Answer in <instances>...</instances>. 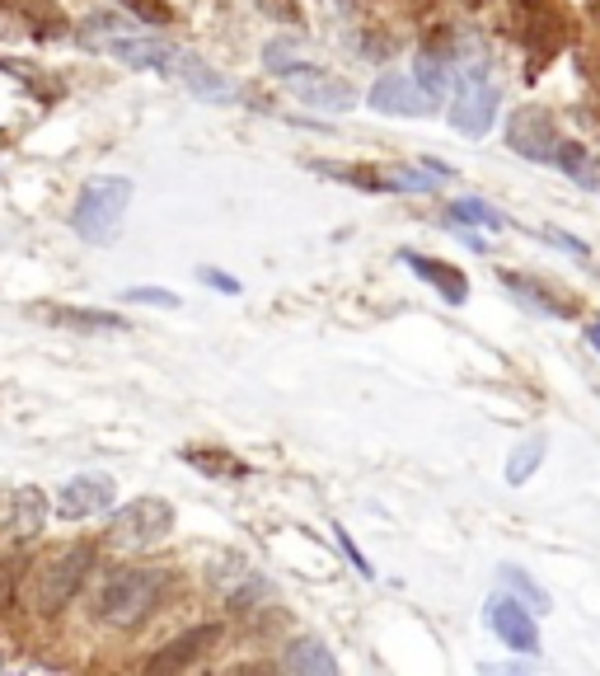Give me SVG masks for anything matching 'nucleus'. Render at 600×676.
Listing matches in <instances>:
<instances>
[{
    "mask_svg": "<svg viewBox=\"0 0 600 676\" xmlns=\"http://www.w3.org/2000/svg\"><path fill=\"white\" fill-rule=\"evenodd\" d=\"M216 644H221L216 620H211V625H192V630H184L179 639H174V644H165L160 653H151L146 672H188V667H198Z\"/></svg>",
    "mask_w": 600,
    "mask_h": 676,
    "instance_id": "9d476101",
    "label": "nucleus"
},
{
    "mask_svg": "<svg viewBox=\"0 0 600 676\" xmlns=\"http://www.w3.org/2000/svg\"><path fill=\"white\" fill-rule=\"evenodd\" d=\"M544 451H549V446H544V437H525L516 451H511V461H507V484H511V489H521V484L540 470Z\"/></svg>",
    "mask_w": 600,
    "mask_h": 676,
    "instance_id": "412c9836",
    "label": "nucleus"
},
{
    "mask_svg": "<svg viewBox=\"0 0 600 676\" xmlns=\"http://www.w3.org/2000/svg\"><path fill=\"white\" fill-rule=\"evenodd\" d=\"M488 625H492V634H498L507 649H516V653H535V649H540L535 616L525 611L521 597H511V592L492 597V601H488Z\"/></svg>",
    "mask_w": 600,
    "mask_h": 676,
    "instance_id": "1a4fd4ad",
    "label": "nucleus"
},
{
    "mask_svg": "<svg viewBox=\"0 0 600 676\" xmlns=\"http://www.w3.org/2000/svg\"><path fill=\"white\" fill-rule=\"evenodd\" d=\"M403 264H409V268L422 277V282H432L451 306H465L469 282H465V273H460V268L441 264V258H427V254H403Z\"/></svg>",
    "mask_w": 600,
    "mask_h": 676,
    "instance_id": "4468645a",
    "label": "nucleus"
},
{
    "mask_svg": "<svg viewBox=\"0 0 600 676\" xmlns=\"http://www.w3.org/2000/svg\"><path fill=\"white\" fill-rule=\"evenodd\" d=\"M43 527V494L38 489H20V502H14V531L33 535Z\"/></svg>",
    "mask_w": 600,
    "mask_h": 676,
    "instance_id": "a878e982",
    "label": "nucleus"
},
{
    "mask_svg": "<svg viewBox=\"0 0 600 676\" xmlns=\"http://www.w3.org/2000/svg\"><path fill=\"white\" fill-rule=\"evenodd\" d=\"M43 315L52 324H66V329H109V334H118V329H127V320L113 315V310H80V306H43Z\"/></svg>",
    "mask_w": 600,
    "mask_h": 676,
    "instance_id": "f3484780",
    "label": "nucleus"
},
{
    "mask_svg": "<svg viewBox=\"0 0 600 676\" xmlns=\"http://www.w3.org/2000/svg\"><path fill=\"white\" fill-rule=\"evenodd\" d=\"M24 554H0V616L20 601V583H24Z\"/></svg>",
    "mask_w": 600,
    "mask_h": 676,
    "instance_id": "4be33fe9",
    "label": "nucleus"
},
{
    "mask_svg": "<svg viewBox=\"0 0 600 676\" xmlns=\"http://www.w3.org/2000/svg\"><path fill=\"white\" fill-rule=\"evenodd\" d=\"M127 301H141V306H179L174 291H160V287H132Z\"/></svg>",
    "mask_w": 600,
    "mask_h": 676,
    "instance_id": "7c9ffc66",
    "label": "nucleus"
},
{
    "mask_svg": "<svg viewBox=\"0 0 600 676\" xmlns=\"http://www.w3.org/2000/svg\"><path fill=\"white\" fill-rule=\"evenodd\" d=\"M263 62H268V71H273V76H281V71H287V66H296V62H300V57H296V43H291V38H287V43H281V38H277V43H268V52H263Z\"/></svg>",
    "mask_w": 600,
    "mask_h": 676,
    "instance_id": "bb28decb",
    "label": "nucleus"
},
{
    "mask_svg": "<svg viewBox=\"0 0 600 676\" xmlns=\"http://www.w3.org/2000/svg\"><path fill=\"white\" fill-rule=\"evenodd\" d=\"M90 29H99L103 38H90L99 43L103 52H113L118 62H127V66H141V71H179V62H184V52L179 47H169L165 38H146V33H136L132 24H122L113 20V14H99V20H90Z\"/></svg>",
    "mask_w": 600,
    "mask_h": 676,
    "instance_id": "7ed1b4c3",
    "label": "nucleus"
},
{
    "mask_svg": "<svg viewBox=\"0 0 600 676\" xmlns=\"http://www.w3.org/2000/svg\"><path fill=\"white\" fill-rule=\"evenodd\" d=\"M90 568H95V545L90 541H76L70 550H62L52 564H43V574H38V611L43 616L66 611V606L76 601V592L85 587V578H90Z\"/></svg>",
    "mask_w": 600,
    "mask_h": 676,
    "instance_id": "20e7f679",
    "label": "nucleus"
},
{
    "mask_svg": "<svg viewBox=\"0 0 600 676\" xmlns=\"http://www.w3.org/2000/svg\"><path fill=\"white\" fill-rule=\"evenodd\" d=\"M502 583H511V587H516V592H521L525 601H531V606H549V597H544L540 587H535L531 578L521 574V568H511V564H507V568H502Z\"/></svg>",
    "mask_w": 600,
    "mask_h": 676,
    "instance_id": "cd10ccee",
    "label": "nucleus"
},
{
    "mask_svg": "<svg viewBox=\"0 0 600 676\" xmlns=\"http://www.w3.org/2000/svg\"><path fill=\"white\" fill-rule=\"evenodd\" d=\"M338 545H343V550H347V559H352V564H357V568H362V574H366V578H370V564H366V554H362V550H357V545H352V535H347V531H343V527H338Z\"/></svg>",
    "mask_w": 600,
    "mask_h": 676,
    "instance_id": "2f4dec72",
    "label": "nucleus"
},
{
    "mask_svg": "<svg viewBox=\"0 0 600 676\" xmlns=\"http://www.w3.org/2000/svg\"><path fill=\"white\" fill-rule=\"evenodd\" d=\"M258 5H263V14H273V20H281V24H300V5H296V0H258Z\"/></svg>",
    "mask_w": 600,
    "mask_h": 676,
    "instance_id": "c756f323",
    "label": "nucleus"
},
{
    "mask_svg": "<svg viewBox=\"0 0 600 676\" xmlns=\"http://www.w3.org/2000/svg\"><path fill=\"white\" fill-rule=\"evenodd\" d=\"M591 343H596V353H600V324L591 329Z\"/></svg>",
    "mask_w": 600,
    "mask_h": 676,
    "instance_id": "72a5a7b5",
    "label": "nucleus"
},
{
    "mask_svg": "<svg viewBox=\"0 0 600 676\" xmlns=\"http://www.w3.org/2000/svg\"><path fill=\"white\" fill-rule=\"evenodd\" d=\"M281 85H287L296 99L314 103V109H347V103L357 99L347 80H338L333 71H320V66H305V62L287 66V71H281Z\"/></svg>",
    "mask_w": 600,
    "mask_h": 676,
    "instance_id": "6e6552de",
    "label": "nucleus"
},
{
    "mask_svg": "<svg viewBox=\"0 0 600 676\" xmlns=\"http://www.w3.org/2000/svg\"><path fill=\"white\" fill-rule=\"evenodd\" d=\"M169 592V574L165 568H146V564H122L95 592V616L113 630H141L146 620L165 606Z\"/></svg>",
    "mask_w": 600,
    "mask_h": 676,
    "instance_id": "f257e3e1",
    "label": "nucleus"
},
{
    "mask_svg": "<svg viewBox=\"0 0 600 676\" xmlns=\"http://www.w3.org/2000/svg\"><path fill=\"white\" fill-rule=\"evenodd\" d=\"M179 80H184L198 99H211V103H231V99H235V80H225L221 71H211L207 62L188 57V52H184V62H179Z\"/></svg>",
    "mask_w": 600,
    "mask_h": 676,
    "instance_id": "2eb2a0df",
    "label": "nucleus"
},
{
    "mask_svg": "<svg viewBox=\"0 0 600 676\" xmlns=\"http://www.w3.org/2000/svg\"><path fill=\"white\" fill-rule=\"evenodd\" d=\"M516 14H521V43L531 47V66H540V57L549 62L554 47H558V33H563L558 14L544 5V0H521Z\"/></svg>",
    "mask_w": 600,
    "mask_h": 676,
    "instance_id": "ddd939ff",
    "label": "nucleus"
},
{
    "mask_svg": "<svg viewBox=\"0 0 600 676\" xmlns=\"http://www.w3.org/2000/svg\"><path fill=\"white\" fill-rule=\"evenodd\" d=\"M451 221H479V225H488V231L507 225V217H502V212H492V207L479 202V198H460V202H451Z\"/></svg>",
    "mask_w": 600,
    "mask_h": 676,
    "instance_id": "393cba45",
    "label": "nucleus"
},
{
    "mask_svg": "<svg viewBox=\"0 0 600 676\" xmlns=\"http://www.w3.org/2000/svg\"><path fill=\"white\" fill-rule=\"evenodd\" d=\"M554 165L568 169L573 184H581V188H591V193H600V160H596L587 146H558V160H554Z\"/></svg>",
    "mask_w": 600,
    "mask_h": 676,
    "instance_id": "aec40b11",
    "label": "nucleus"
},
{
    "mask_svg": "<svg viewBox=\"0 0 600 676\" xmlns=\"http://www.w3.org/2000/svg\"><path fill=\"white\" fill-rule=\"evenodd\" d=\"M132 207V179L122 175H95L80 188L76 207H70V231H76L85 245H109L118 235L122 217Z\"/></svg>",
    "mask_w": 600,
    "mask_h": 676,
    "instance_id": "f03ea898",
    "label": "nucleus"
},
{
    "mask_svg": "<svg viewBox=\"0 0 600 676\" xmlns=\"http://www.w3.org/2000/svg\"><path fill=\"white\" fill-rule=\"evenodd\" d=\"M136 20H146V24H169V5L165 0H122Z\"/></svg>",
    "mask_w": 600,
    "mask_h": 676,
    "instance_id": "c85d7f7f",
    "label": "nucleus"
},
{
    "mask_svg": "<svg viewBox=\"0 0 600 676\" xmlns=\"http://www.w3.org/2000/svg\"><path fill=\"white\" fill-rule=\"evenodd\" d=\"M498 109H502V95L498 85L488 80V66H465L460 71V95H455V109H451V128L465 132V136H484L492 123H498Z\"/></svg>",
    "mask_w": 600,
    "mask_h": 676,
    "instance_id": "39448f33",
    "label": "nucleus"
},
{
    "mask_svg": "<svg viewBox=\"0 0 600 676\" xmlns=\"http://www.w3.org/2000/svg\"><path fill=\"white\" fill-rule=\"evenodd\" d=\"M281 667L300 672V676H333L338 672V657H333L320 639H291V649L281 653Z\"/></svg>",
    "mask_w": 600,
    "mask_h": 676,
    "instance_id": "dca6fc26",
    "label": "nucleus"
},
{
    "mask_svg": "<svg viewBox=\"0 0 600 676\" xmlns=\"http://www.w3.org/2000/svg\"><path fill=\"white\" fill-rule=\"evenodd\" d=\"M502 282L511 287V291H521L531 306H540V310H549V315H568V306H558L549 291H544L540 282H531V277H516V273H502Z\"/></svg>",
    "mask_w": 600,
    "mask_h": 676,
    "instance_id": "b1692460",
    "label": "nucleus"
},
{
    "mask_svg": "<svg viewBox=\"0 0 600 676\" xmlns=\"http://www.w3.org/2000/svg\"><path fill=\"white\" fill-rule=\"evenodd\" d=\"M370 109L376 113H399V118H427V113H436L441 103H432L427 95L413 85V76H399V71H390V76H380L376 85H370Z\"/></svg>",
    "mask_w": 600,
    "mask_h": 676,
    "instance_id": "9b49d317",
    "label": "nucleus"
},
{
    "mask_svg": "<svg viewBox=\"0 0 600 676\" xmlns=\"http://www.w3.org/2000/svg\"><path fill=\"white\" fill-rule=\"evenodd\" d=\"M320 175L343 179V184H357V188H366V193H390L385 175H376V169H366V165H320Z\"/></svg>",
    "mask_w": 600,
    "mask_h": 676,
    "instance_id": "5701e85b",
    "label": "nucleus"
},
{
    "mask_svg": "<svg viewBox=\"0 0 600 676\" xmlns=\"http://www.w3.org/2000/svg\"><path fill=\"white\" fill-rule=\"evenodd\" d=\"M413 85L422 95H427L432 103H441L446 99V90H451V62L441 57V52H418V62H413Z\"/></svg>",
    "mask_w": 600,
    "mask_h": 676,
    "instance_id": "a211bd4d",
    "label": "nucleus"
},
{
    "mask_svg": "<svg viewBox=\"0 0 600 676\" xmlns=\"http://www.w3.org/2000/svg\"><path fill=\"white\" fill-rule=\"evenodd\" d=\"M507 146L521 155V160H531V165H554L558 160V128H554V118L535 109V103H525V109L516 113H507Z\"/></svg>",
    "mask_w": 600,
    "mask_h": 676,
    "instance_id": "0eeeda50",
    "label": "nucleus"
},
{
    "mask_svg": "<svg viewBox=\"0 0 600 676\" xmlns=\"http://www.w3.org/2000/svg\"><path fill=\"white\" fill-rule=\"evenodd\" d=\"M169 531H174V508L165 498H132L127 508L113 512L109 541L122 550H146V545H160Z\"/></svg>",
    "mask_w": 600,
    "mask_h": 676,
    "instance_id": "423d86ee",
    "label": "nucleus"
},
{
    "mask_svg": "<svg viewBox=\"0 0 600 676\" xmlns=\"http://www.w3.org/2000/svg\"><path fill=\"white\" fill-rule=\"evenodd\" d=\"M14 10L24 14L38 38H62L66 33V14L57 10V0H14Z\"/></svg>",
    "mask_w": 600,
    "mask_h": 676,
    "instance_id": "6ab92c4d",
    "label": "nucleus"
},
{
    "mask_svg": "<svg viewBox=\"0 0 600 676\" xmlns=\"http://www.w3.org/2000/svg\"><path fill=\"white\" fill-rule=\"evenodd\" d=\"M202 282H211L216 291H240L235 277H225V273H216V268H202Z\"/></svg>",
    "mask_w": 600,
    "mask_h": 676,
    "instance_id": "473e14b6",
    "label": "nucleus"
},
{
    "mask_svg": "<svg viewBox=\"0 0 600 676\" xmlns=\"http://www.w3.org/2000/svg\"><path fill=\"white\" fill-rule=\"evenodd\" d=\"M118 484L109 475H76L57 489V512L62 517H95L103 508H113Z\"/></svg>",
    "mask_w": 600,
    "mask_h": 676,
    "instance_id": "f8f14e48",
    "label": "nucleus"
}]
</instances>
